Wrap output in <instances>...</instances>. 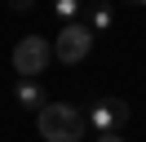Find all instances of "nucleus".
Returning a JSON list of instances; mask_svg holds the SVG:
<instances>
[{"label": "nucleus", "instance_id": "nucleus-8", "mask_svg": "<svg viewBox=\"0 0 146 142\" xmlns=\"http://www.w3.org/2000/svg\"><path fill=\"white\" fill-rule=\"evenodd\" d=\"M93 142H124L119 133H102V138H93Z\"/></svg>", "mask_w": 146, "mask_h": 142}, {"label": "nucleus", "instance_id": "nucleus-4", "mask_svg": "<svg viewBox=\"0 0 146 142\" xmlns=\"http://www.w3.org/2000/svg\"><path fill=\"white\" fill-rule=\"evenodd\" d=\"M128 115H133V111H128L124 98H98L84 120H89V129H98V138H102V133H119L128 124Z\"/></svg>", "mask_w": 146, "mask_h": 142}, {"label": "nucleus", "instance_id": "nucleus-7", "mask_svg": "<svg viewBox=\"0 0 146 142\" xmlns=\"http://www.w3.org/2000/svg\"><path fill=\"white\" fill-rule=\"evenodd\" d=\"M58 13H62V18H71V22H75V18H80V5H75V0H58Z\"/></svg>", "mask_w": 146, "mask_h": 142}, {"label": "nucleus", "instance_id": "nucleus-2", "mask_svg": "<svg viewBox=\"0 0 146 142\" xmlns=\"http://www.w3.org/2000/svg\"><path fill=\"white\" fill-rule=\"evenodd\" d=\"M49 62H53V44H49L44 36H22V40L13 44V71H18V80L44 76Z\"/></svg>", "mask_w": 146, "mask_h": 142}, {"label": "nucleus", "instance_id": "nucleus-3", "mask_svg": "<svg viewBox=\"0 0 146 142\" xmlns=\"http://www.w3.org/2000/svg\"><path fill=\"white\" fill-rule=\"evenodd\" d=\"M89 53H93V31H89V22H66L62 31H58V40H53V58H58V62L75 67V62H84Z\"/></svg>", "mask_w": 146, "mask_h": 142}, {"label": "nucleus", "instance_id": "nucleus-5", "mask_svg": "<svg viewBox=\"0 0 146 142\" xmlns=\"http://www.w3.org/2000/svg\"><path fill=\"white\" fill-rule=\"evenodd\" d=\"M13 98H18V107H27V111H36V115H40V111L49 107V102H44V89H40L36 80H18Z\"/></svg>", "mask_w": 146, "mask_h": 142}, {"label": "nucleus", "instance_id": "nucleus-6", "mask_svg": "<svg viewBox=\"0 0 146 142\" xmlns=\"http://www.w3.org/2000/svg\"><path fill=\"white\" fill-rule=\"evenodd\" d=\"M111 22H115V13H111L106 5H102V9H93V13H89V31H93V36H98V31H106Z\"/></svg>", "mask_w": 146, "mask_h": 142}, {"label": "nucleus", "instance_id": "nucleus-1", "mask_svg": "<svg viewBox=\"0 0 146 142\" xmlns=\"http://www.w3.org/2000/svg\"><path fill=\"white\" fill-rule=\"evenodd\" d=\"M36 129H40L44 142H80L84 133H89V120H84L71 102H49L44 111L36 115Z\"/></svg>", "mask_w": 146, "mask_h": 142}]
</instances>
